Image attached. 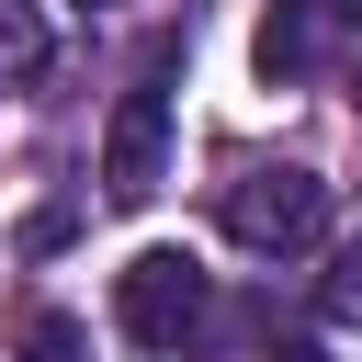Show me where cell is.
I'll use <instances>...</instances> for the list:
<instances>
[{"label": "cell", "instance_id": "cell-4", "mask_svg": "<svg viewBox=\"0 0 362 362\" xmlns=\"http://www.w3.org/2000/svg\"><path fill=\"white\" fill-rule=\"evenodd\" d=\"M351 34H362V0H272L249 57H260V79H317Z\"/></svg>", "mask_w": 362, "mask_h": 362}, {"label": "cell", "instance_id": "cell-2", "mask_svg": "<svg viewBox=\"0 0 362 362\" xmlns=\"http://www.w3.org/2000/svg\"><path fill=\"white\" fill-rule=\"evenodd\" d=\"M215 215H226V238H238V249L283 260V249H317V238H328V181H317V170H294V158H283V170H238Z\"/></svg>", "mask_w": 362, "mask_h": 362}, {"label": "cell", "instance_id": "cell-6", "mask_svg": "<svg viewBox=\"0 0 362 362\" xmlns=\"http://www.w3.org/2000/svg\"><path fill=\"white\" fill-rule=\"evenodd\" d=\"M317 305H328V328H362V238H339V249H328Z\"/></svg>", "mask_w": 362, "mask_h": 362}, {"label": "cell", "instance_id": "cell-8", "mask_svg": "<svg viewBox=\"0 0 362 362\" xmlns=\"http://www.w3.org/2000/svg\"><path fill=\"white\" fill-rule=\"evenodd\" d=\"M260 362H328V351H317V339H272Z\"/></svg>", "mask_w": 362, "mask_h": 362}, {"label": "cell", "instance_id": "cell-5", "mask_svg": "<svg viewBox=\"0 0 362 362\" xmlns=\"http://www.w3.org/2000/svg\"><path fill=\"white\" fill-rule=\"evenodd\" d=\"M0 79H45V23H34V0H0Z\"/></svg>", "mask_w": 362, "mask_h": 362}, {"label": "cell", "instance_id": "cell-7", "mask_svg": "<svg viewBox=\"0 0 362 362\" xmlns=\"http://www.w3.org/2000/svg\"><path fill=\"white\" fill-rule=\"evenodd\" d=\"M90 339H79V317H34L23 328V362H79Z\"/></svg>", "mask_w": 362, "mask_h": 362}, {"label": "cell", "instance_id": "cell-9", "mask_svg": "<svg viewBox=\"0 0 362 362\" xmlns=\"http://www.w3.org/2000/svg\"><path fill=\"white\" fill-rule=\"evenodd\" d=\"M79 11H102V0H79Z\"/></svg>", "mask_w": 362, "mask_h": 362}, {"label": "cell", "instance_id": "cell-3", "mask_svg": "<svg viewBox=\"0 0 362 362\" xmlns=\"http://www.w3.org/2000/svg\"><path fill=\"white\" fill-rule=\"evenodd\" d=\"M170 68H181V45H158L147 79L113 102V136H102V192L113 204H147L170 181Z\"/></svg>", "mask_w": 362, "mask_h": 362}, {"label": "cell", "instance_id": "cell-1", "mask_svg": "<svg viewBox=\"0 0 362 362\" xmlns=\"http://www.w3.org/2000/svg\"><path fill=\"white\" fill-rule=\"evenodd\" d=\"M204 317H215V283H204L192 249H136V260L113 272V328H124L136 351H181Z\"/></svg>", "mask_w": 362, "mask_h": 362}]
</instances>
